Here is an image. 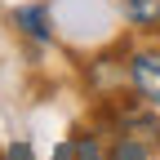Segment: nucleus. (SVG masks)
Segmentation results:
<instances>
[{
    "label": "nucleus",
    "instance_id": "20e7f679",
    "mask_svg": "<svg viewBox=\"0 0 160 160\" xmlns=\"http://www.w3.org/2000/svg\"><path fill=\"white\" fill-rule=\"evenodd\" d=\"M111 160H147V156H142V142H133V138H125V142L116 147V156H111Z\"/></svg>",
    "mask_w": 160,
    "mask_h": 160
},
{
    "label": "nucleus",
    "instance_id": "f257e3e1",
    "mask_svg": "<svg viewBox=\"0 0 160 160\" xmlns=\"http://www.w3.org/2000/svg\"><path fill=\"white\" fill-rule=\"evenodd\" d=\"M129 80L142 102L160 107V53H133L129 58Z\"/></svg>",
    "mask_w": 160,
    "mask_h": 160
},
{
    "label": "nucleus",
    "instance_id": "7ed1b4c3",
    "mask_svg": "<svg viewBox=\"0 0 160 160\" xmlns=\"http://www.w3.org/2000/svg\"><path fill=\"white\" fill-rule=\"evenodd\" d=\"M120 9H125V18L138 22V27H156L160 22V0H120Z\"/></svg>",
    "mask_w": 160,
    "mask_h": 160
},
{
    "label": "nucleus",
    "instance_id": "39448f33",
    "mask_svg": "<svg viewBox=\"0 0 160 160\" xmlns=\"http://www.w3.org/2000/svg\"><path fill=\"white\" fill-rule=\"evenodd\" d=\"M76 160H102V151H98L93 138H80V142H76Z\"/></svg>",
    "mask_w": 160,
    "mask_h": 160
},
{
    "label": "nucleus",
    "instance_id": "f03ea898",
    "mask_svg": "<svg viewBox=\"0 0 160 160\" xmlns=\"http://www.w3.org/2000/svg\"><path fill=\"white\" fill-rule=\"evenodd\" d=\"M13 22L22 27L31 40H49V13L40 9V5H27V9H18V13H13Z\"/></svg>",
    "mask_w": 160,
    "mask_h": 160
}]
</instances>
